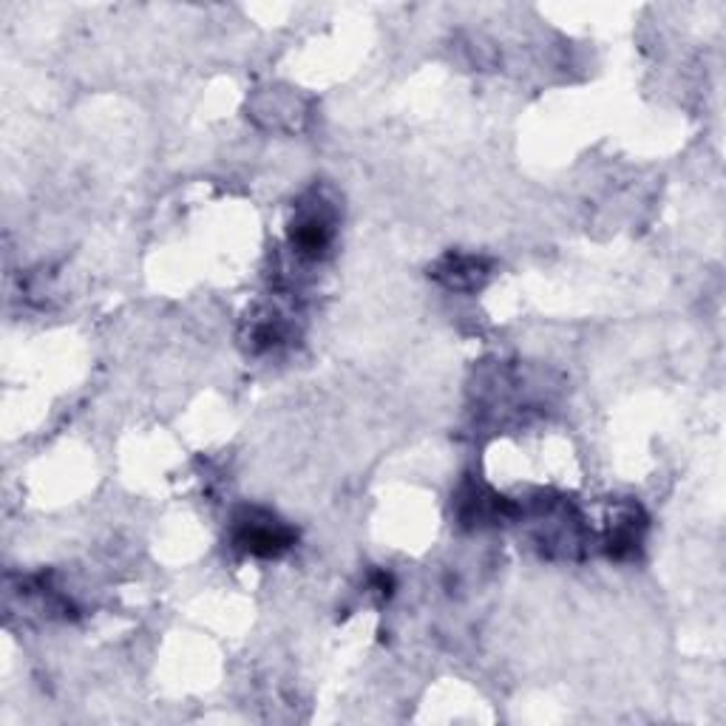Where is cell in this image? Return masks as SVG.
<instances>
[{"label": "cell", "mask_w": 726, "mask_h": 726, "mask_svg": "<svg viewBox=\"0 0 726 726\" xmlns=\"http://www.w3.org/2000/svg\"><path fill=\"white\" fill-rule=\"evenodd\" d=\"M236 545L253 557H278L282 550L293 545V531L270 516L250 514L236 525Z\"/></svg>", "instance_id": "6da1fadb"}, {"label": "cell", "mask_w": 726, "mask_h": 726, "mask_svg": "<svg viewBox=\"0 0 726 726\" xmlns=\"http://www.w3.org/2000/svg\"><path fill=\"white\" fill-rule=\"evenodd\" d=\"M332 239V219L324 213V207L301 213V219L293 225V245L301 255L324 253Z\"/></svg>", "instance_id": "7a4b0ae2"}, {"label": "cell", "mask_w": 726, "mask_h": 726, "mask_svg": "<svg viewBox=\"0 0 726 726\" xmlns=\"http://www.w3.org/2000/svg\"><path fill=\"white\" fill-rule=\"evenodd\" d=\"M445 287L454 289H474L486 282L488 267L483 259H468V255H449L440 261L438 273H435Z\"/></svg>", "instance_id": "3957f363"}]
</instances>
